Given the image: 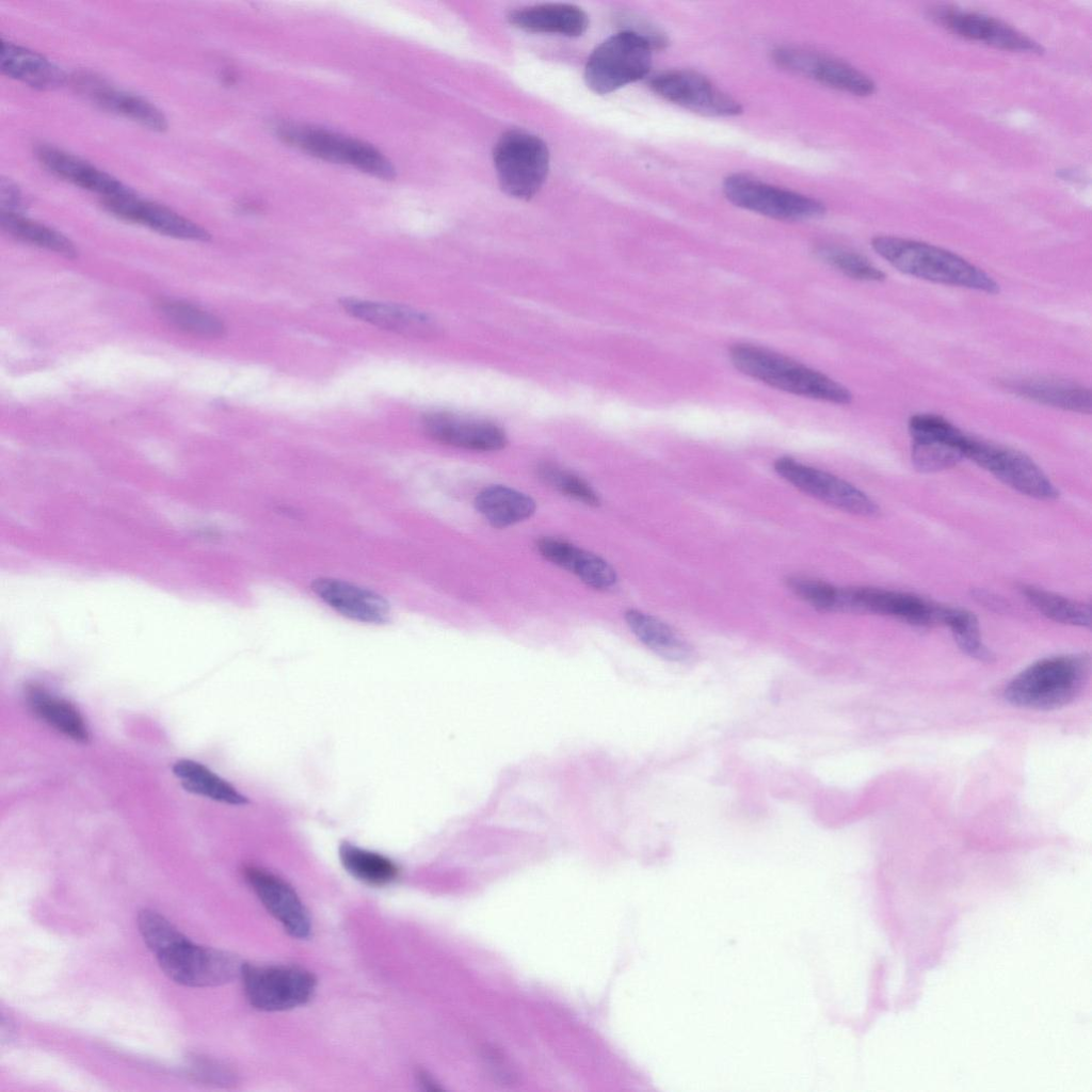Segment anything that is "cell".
Listing matches in <instances>:
<instances>
[{"label":"cell","mask_w":1092,"mask_h":1092,"mask_svg":"<svg viewBox=\"0 0 1092 1092\" xmlns=\"http://www.w3.org/2000/svg\"><path fill=\"white\" fill-rule=\"evenodd\" d=\"M871 246L898 271L928 282L997 293L999 285L983 270L961 256L926 242L895 236H877Z\"/></svg>","instance_id":"cell-1"},{"label":"cell","mask_w":1092,"mask_h":1092,"mask_svg":"<svg viewBox=\"0 0 1092 1092\" xmlns=\"http://www.w3.org/2000/svg\"><path fill=\"white\" fill-rule=\"evenodd\" d=\"M733 365L771 387L836 404H848L851 392L828 375L769 349L737 343L729 349Z\"/></svg>","instance_id":"cell-2"},{"label":"cell","mask_w":1092,"mask_h":1092,"mask_svg":"<svg viewBox=\"0 0 1092 1092\" xmlns=\"http://www.w3.org/2000/svg\"><path fill=\"white\" fill-rule=\"evenodd\" d=\"M1090 674V659L1083 654L1039 660L1018 673L1006 686L1005 698L1012 705L1034 710H1053L1073 702Z\"/></svg>","instance_id":"cell-3"},{"label":"cell","mask_w":1092,"mask_h":1092,"mask_svg":"<svg viewBox=\"0 0 1092 1092\" xmlns=\"http://www.w3.org/2000/svg\"><path fill=\"white\" fill-rule=\"evenodd\" d=\"M655 48L651 38L633 30L610 36L588 59V86L597 94H608L644 78L649 73Z\"/></svg>","instance_id":"cell-4"},{"label":"cell","mask_w":1092,"mask_h":1092,"mask_svg":"<svg viewBox=\"0 0 1092 1092\" xmlns=\"http://www.w3.org/2000/svg\"><path fill=\"white\" fill-rule=\"evenodd\" d=\"M152 953L170 979L193 987L227 983L240 977L243 965L237 956L196 945L179 930Z\"/></svg>","instance_id":"cell-5"},{"label":"cell","mask_w":1092,"mask_h":1092,"mask_svg":"<svg viewBox=\"0 0 1092 1092\" xmlns=\"http://www.w3.org/2000/svg\"><path fill=\"white\" fill-rule=\"evenodd\" d=\"M493 157L500 187L510 196L529 199L545 181L549 154L545 143L534 134L524 130L503 133Z\"/></svg>","instance_id":"cell-6"},{"label":"cell","mask_w":1092,"mask_h":1092,"mask_svg":"<svg viewBox=\"0 0 1092 1092\" xmlns=\"http://www.w3.org/2000/svg\"><path fill=\"white\" fill-rule=\"evenodd\" d=\"M285 142L307 154L334 163L357 167L370 175L391 179L396 170L378 148L364 141L311 126L283 124L277 128Z\"/></svg>","instance_id":"cell-7"},{"label":"cell","mask_w":1092,"mask_h":1092,"mask_svg":"<svg viewBox=\"0 0 1092 1092\" xmlns=\"http://www.w3.org/2000/svg\"><path fill=\"white\" fill-rule=\"evenodd\" d=\"M240 977L250 1003L263 1011H284L304 1005L316 989L314 975L292 965L243 963Z\"/></svg>","instance_id":"cell-8"},{"label":"cell","mask_w":1092,"mask_h":1092,"mask_svg":"<svg viewBox=\"0 0 1092 1092\" xmlns=\"http://www.w3.org/2000/svg\"><path fill=\"white\" fill-rule=\"evenodd\" d=\"M725 196L743 209L785 221L821 216L824 205L806 195L783 189L746 174H733L723 183Z\"/></svg>","instance_id":"cell-9"},{"label":"cell","mask_w":1092,"mask_h":1092,"mask_svg":"<svg viewBox=\"0 0 1092 1092\" xmlns=\"http://www.w3.org/2000/svg\"><path fill=\"white\" fill-rule=\"evenodd\" d=\"M965 459H969L1008 486L1029 497L1051 500L1059 495L1055 485L1033 460L1017 450L969 436L965 447Z\"/></svg>","instance_id":"cell-10"},{"label":"cell","mask_w":1092,"mask_h":1092,"mask_svg":"<svg viewBox=\"0 0 1092 1092\" xmlns=\"http://www.w3.org/2000/svg\"><path fill=\"white\" fill-rule=\"evenodd\" d=\"M776 473L798 489L832 507L860 516L879 514L877 503L851 483L818 468L783 456L774 462Z\"/></svg>","instance_id":"cell-11"},{"label":"cell","mask_w":1092,"mask_h":1092,"mask_svg":"<svg viewBox=\"0 0 1092 1092\" xmlns=\"http://www.w3.org/2000/svg\"><path fill=\"white\" fill-rule=\"evenodd\" d=\"M911 460L921 472H936L965 459L968 435L934 414H916L909 420Z\"/></svg>","instance_id":"cell-12"},{"label":"cell","mask_w":1092,"mask_h":1092,"mask_svg":"<svg viewBox=\"0 0 1092 1092\" xmlns=\"http://www.w3.org/2000/svg\"><path fill=\"white\" fill-rule=\"evenodd\" d=\"M929 16L941 27L966 39L1013 52L1041 54L1044 51L1039 42L984 13L938 5L930 10Z\"/></svg>","instance_id":"cell-13"},{"label":"cell","mask_w":1092,"mask_h":1092,"mask_svg":"<svg viewBox=\"0 0 1092 1092\" xmlns=\"http://www.w3.org/2000/svg\"><path fill=\"white\" fill-rule=\"evenodd\" d=\"M651 89L663 99L708 116H735L741 105L700 73L668 70L654 76Z\"/></svg>","instance_id":"cell-14"},{"label":"cell","mask_w":1092,"mask_h":1092,"mask_svg":"<svg viewBox=\"0 0 1092 1092\" xmlns=\"http://www.w3.org/2000/svg\"><path fill=\"white\" fill-rule=\"evenodd\" d=\"M947 606L880 588L842 589V612L892 616L915 626L943 625Z\"/></svg>","instance_id":"cell-15"},{"label":"cell","mask_w":1092,"mask_h":1092,"mask_svg":"<svg viewBox=\"0 0 1092 1092\" xmlns=\"http://www.w3.org/2000/svg\"><path fill=\"white\" fill-rule=\"evenodd\" d=\"M773 59L784 69L839 91L863 97L876 91V83L870 77L826 54L799 47H781L774 50Z\"/></svg>","instance_id":"cell-16"},{"label":"cell","mask_w":1092,"mask_h":1092,"mask_svg":"<svg viewBox=\"0 0 1092 1092\" xmlns=\"http://www.w3.org/2000/svg\"><path fill=\"white\" fill-rule=\"evenodd\" d=\"M73 85L95 106L126 117L139 125L162 132L168 123L164 113L148 99L115 87L103 78L86 71L76 74Z\"/></svg>","instance_id":"cell-17"},{"label":"cell","mask_w":1092,"mask_h":1092,"mask_svg":"<svg viewBox=\"0 0 1092 1092\" xmlns=\"http://www.w3.org/2000/svg\"><path fill=\"white\" fill-rule=\"evenodd\" d=\"M101 203L116 218L146 226L161 235L194 241L210 239V234L198 224L168 207L139 197L134 191L101 199Z\"/></svg>","instance_id":"cell-18"},{"label":"cell","mask_w":1092,"mask_h":1092,"mask_svg":"<svg viewBox=\"0 0 1092 1092\" xmlns=\"http://www.w3.org/2000/svg\"><path fill=\"white\" fill-rule=\"evenodd\" d=\"M244 877L264 908L293 937L306 938L311 919L295 890L272 872L255 866L244 868Z\"/></svg>","instance_id":"cell-19"},{"label":"cell","mask_w":1092,"mask_h":1092,"mask_svg":"<svg viewBox=\"0 0 1092 1092\" xmlns=\"http://www.w3.org/2000/svg\"><path fill=\"white\" fill-rule=\"evenodd\" d=\"M38 162L54 176L107 199L133 192L111 174L94 164L51 144L39 143L34 148Z\"/></svg>","instance_id":"cell-20"},{"label":"cell","mask_w":1092,"mask_h":1092,"mask_svg":"<svg viewBox=\"0 0 1092 1092\" xmlns=\"http://www.w3.org/2000/svg\"><path fill=\"white\" fill-rule=\"evenodd\" d=\"M423 429L432 439L473 451H497L508 443L504 431L495 423L433 413L424 417Z\"/></svg>","instance_id":"cell-21"},{"label":"cell","mask_w":1092,"mask_h":1092,"mask_svg":"<svg viewBox=\"0 0 1092 1092\" xmlns=\"http://www.w3.org/2000/svg\"><path fill=\"white\" fill-rule=\"evenodd\" d=\"M311 590L328 607L350 620L367 624H383L389 620L388 603L368 589L321 577L311 583Z\"/></svg>","instance_id":"cell-22"},{"label":"cell","mask_w":1092,"mask_h":1092,"mask_svg":"<svg viewBox=\"0 0 1092 1092\" xmlns=\"http://www.w3.org/2000/svg\"><path fill=\"white\" fill-rule=\"evenodd\" d=\"M340 304L352 317L404 337L424 339L437 333L429 316L407 306L353 298H346Z\"/></svg>","instance_id":"cell-23"},{"label":"cell","mask_w":1092,"mask_h":1092,"mask_svg":"<svg viewBox=\"0 0 1092 1092\" xmlns=\"http://www.w3.org/2000/svg\"><path fill=\"white\" fill-rule=\"evenodd\" d=\"M536 548L544 559L573 573L596 590H608L616 583V573L607 561L564 540L543 537L537 541Z\"/></svg>","instance_id":"cell-24"},{"label":"cell","mask_w":1092,"mask_h":1092,"mask_svg":"<svg viewBox=\"0 0 1092 1092\" xmlns=\"http://www.w3.org/2000/svg\"><path fill=\"white\" fill-rule=\"evenodd\" d=\"M1003 386L1014 395L1040 404L1080 414L1091 413V390L1071 381L1022 378L1005 381Z\"/></svg>","instance_id":"cell-25"},{"label":"cell","mask_w":1092,"mask_h":1092,"mask_svg":"<svg viewBox=\"0 0 1092 1092\" xmlns=\"http://www.w3.org/2000/svg\"><path fill=\"white\" fill-rule=\"evenodd\" d=\"M0 68L3 75L42 91L60 87L67 79L61 67L45 55L3 38Z\"/></svg>","instance_id":"cell-26"},{"label":"cell","mask_w":1092,"mask_h":1092,"mask_svg":"<svg viewBox=\"0 0 1092 1092\" xmlns=\"http://www.w3.org/2000/svg\"><path fill=\"white\" fill-rule=\"evenodd\" d=\"M510 22L528 32L579 36L588 28L587 14L573 4L547 3L515 10Z\"/></svg>","instance_id":"cell-27"},{"label":"cell","mask_w":1092,"mask_h":1092,"mask_svg":"<svg viewBox=\"0 0 1092 1092\" xmlns=\"http://www.w3.org/2000/svg\"><path fill=\"white\" fill-rule=\"evenodd\" d=\"M26 698L32 711L58 732L78 742L86 743L90 740L82 714L68 701L36 685L27 687Z\"/></svg>","instance_id":"cell-28"},{"label":"cell","mask_w":1092,"mask_h":1092,"mask_svg":"<svg viewBox=\"0 0 1092 1092\" xmlns=\"http://www.w3.org/2000/svg\"><path fill=\"white\" fill-rule=\"evenodd\" d=\"M475 505L497 528H505L529 518L536 508L530 496L504 485L483 488L477 495Z\"/></svg>","instance_id":"cell-29"},{"label":"cell","mask_w":1092,"mask_h":1092,"mask_svg":"<svg viewBox=\"0 0 1092 1092\" xmlns=\"http://www.w3.org/2000/svg\"><path fill=\"white\" fill-rule=\"evenodd\" d=\"M625 621L633 635L659 656L674 661L687 660L691 656L690 646L659 619L630 609L625 613Z\"/></svg>","instance_id":"cell-30"},{"label":"cell","mask_w":1092,"mask_h":1092,"mask_svg":"<svg viewBox=\"0 0 1092 1092\" xmlns=\"http://www.w3.org/2000/svg\"><path fill=\"white\" fill-rule=\"evenodd\" d=\"M173 771L180 780L181 785L190 792L230 805L250 803L247 797L197 761L180 759L174 765Z\"/></svg>","instance_id":"cell-31"},{"label":"cell","mask_w":1092,"mask_h":1092,"mask_svg":"<svg viewBox=\"0 0 1092 1092\" xmlns=\"http://www.w3.org/2000/svg\"><path fill=\"white\" fill-rule=\"evenodd\" d=\"M338 854L343 868L355 879L373 886L392 882L399 874L397 865L388 857L349 841H342Z\"/></svg>","instance_id":"cell-32"},{"label":"cell","mask_w":1092,"mask_h":1092,"mask_svg":"<svg viewBox=\"0 0 1092 1092\" xmlns=\"http://www.w3.org/2000/svg\"><path fill=\"white\" fill-rule=\"evenodd\" d=\"M2 229L16 239L53 251L68 258L77 255L74 243L63 234L23 214L0 213Z\"/></svg>","instance_id":"cell-33"},{"label":"cell","mask_w":1092,"mask_h":1092,"mask_svg":"<svg viewBox=\"0 0 1092 1092\" xmlns=\"http://www.w3.org/2000/svg\"><path fill=\"white\" fill-rule=\"evenodd\" d=\"M1022 594L1035 609L1055 622L1078 627L1091 625L1089 605L1033 585L1023 587Z\"/></svg>","instance_id":"cell-34"},{"label":"cell","mask_w":1092,"mask_h":1092,"mask_svg":"<svg viewBox=\"0 0 1092 1092\" xmlns=\"http://www.w3.org/2000/svg\"><path fill=\"white\" fill-rule=\"evenodd\" d=\"M158 310L168 322L193 335L219 338L225 334L220 318L192 304L163 300L158 303Z\"/></svg>","instance_id":"cell-35"},{"label":"cell","mask_w":1092,"mask_h":1092,"mask_svg":"<svg viewBox=\"0 0 1092 1092\" xmlns=\"http://www.w3.org/2000/svg\"><path fill=\"white\" fill-rule=\"evenodd\" d=\"M945 617L944 625L951 630L957 644L965 654L982 661L992 660L993 655L982 642L978 620L971 612L948 607Z\"/></svg>","instance_id":"cell-36"},{"label":"cell","mask_w":1092,"mask_h":1092,"mask_svg":"<svg viewBox=\"0 0 1092 1092\" xmlns=\"http://www.w3.org/2000/svg\"><path fill=\"white\" fill-rule=\"evenodd\" d=\"M818 258L845 275L865 282H881L885 274L865 256L838 246L820 245L816 248Z\"/></svg>","instance_id":"cell-37"},{"label":"cell","mask_w":1092,"mask_h":1092,"mask_svg":"<svg viewBox=\"0 0 1092 1092\" xmlns=\"http://www.w3.org/2000/svg\"><path fill=\"white\" fill-rule=\"evenodd\" d=\"M785 582L796 596L818 611H840L842 588H836L822 580L802 575L788 576Z\"/></svg>","instance_id":"cell-38"},{"label":"cell","mask_w":1092,"mask_h":1092,"mask_svg":"<svg viewBox=\"0 0 1092 1092\" xmlns=\"http://www.w3.org/2000/svg\"><path fill=\"white\" fill-rule=\"evenodd\" d=\"M537 473L541 480L564 496L591 507H596L600 502L599 496L590 484L568 470L545 463L539 466Z\"/></svg>","instance_id":"cell-39"},{"label":"cell","mask_w":1092,"mask_h":1092,"mask_svg":"<svg viewBox=\"0 0 1092 1092\" xmlns=\"http://www.w3.org/2000/svg\"><path fill=\"white\" fill-rule=\"evenodd\" d=\"M193 1076L211 1083H226L231 1080L230 1073L216 1062L205 1057L194 1056L190 1063Z\"/></svg>","instance_id":"cell-40"},{"label":"cell","mask_w":1092,"mask_h":1092,"mask_svg":"<svg viewBox=\"0 0 1092 1092\" xmlns=\"http://www.w3.org/2000/svg\"><path fill=\"white\" fill-rule=\"evenodd\" d=\"M0 206L1 212L23 214L27 199L20 188L9 177H1L0 180Z\"/></svg>","instance_id":"cell-41"},{"label":"cell","mask_w":1092,"mask_h":1092,"mask_svg":"<svg viewBox=\"0 0 1092 1092\" xmlns=\"http://www.w3.org/2000/svg\"><path fill=\"white\" fill-rule=\"evenodd\" d=\"M419 1081L428 1090H431V1091L440 1090V1088L437 1086V1083L428 1074H425L424 1072H420L419 1073Z\"/></svg>","instance_id":"cell-42"}]
</instances>
